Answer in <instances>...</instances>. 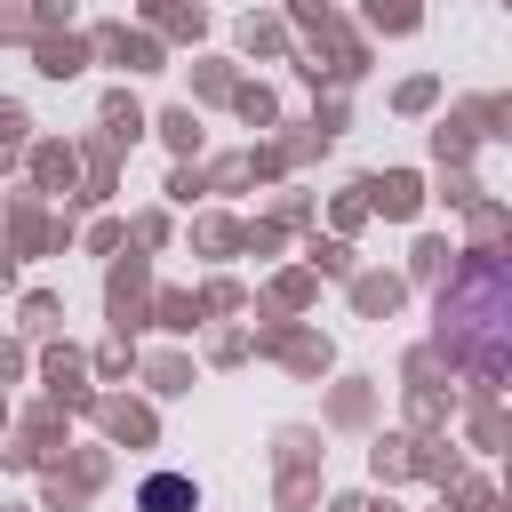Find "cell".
<instances>
[{"label": "cell", "instance_id": "6da1fadb", "mask_svg": "<svg viewBox=\"0 0 512 512\" xmlns=\"http://www.w3.org/2000/svg\"><path fill=\"white\" fill-rule=\"evenodd\" d=\"M440 312H448V360L472 368V376H496L504 368V312H512L504 256H464Z\"/></svg>", "mask_w": 512, "mask_h": 512}, {"label": "cell", "instance_id": "7a4b0ae2", "mask_svg": "<svg viewBox=\"0 0 512 512\" xmlns=\"http://www.w3.org/2000/svg\"><path fill=\"white\" fill-rule=\"evenodd\" d=\"M144 512H192V480L184 472H152L144 480Z\"/></svg>", "mask_w": 512, "mask_h": 512}]
</instances>
